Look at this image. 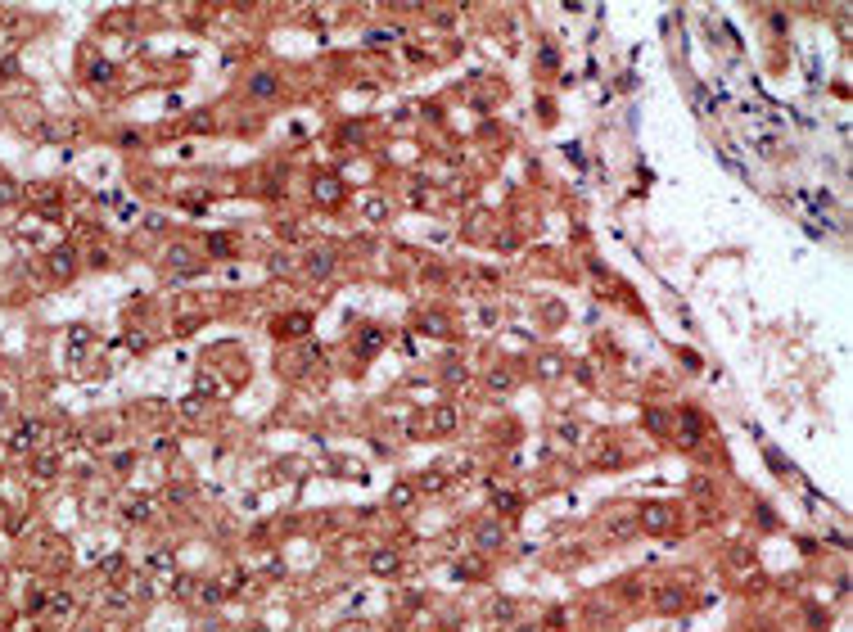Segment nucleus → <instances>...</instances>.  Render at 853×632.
<instances>
[{
    "instance_id": "1",
    "label": "nucleus",
    "mask_w": 853,
    "mask_h": 632,
    "mask_svg": "<svg viewBox=\"0 0 853 632\" xmlns=\"http://www.w3.org/2000/svg\"><path fill=\"white\" fill-rule=\"evenodd\" d=\"M73 267H77L73 249H59V253H54V258H50V271H54V276H68V271H73Z\"/></svg>"
},
{
    "instance_id": "2",
    "label": "nucleus",
    "mask_w": 853,
    "mask_h": 632,
    "mask_svg": "<svg viewBox=\"0 0 853 632\" xmlns=\"http://www.w3.org/2000/svg\"><path fill=\"white\" fill-rule=\"evenodd\" d=\"M253 90H258L262 99H271V95H276V77H271V73H258V77H253Z\"/></svg>"
}]
</instances>
